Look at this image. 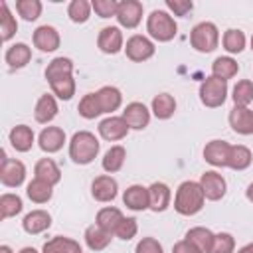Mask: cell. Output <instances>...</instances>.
<instances>
[{
    "label": "cell",
    "mask_w": 253,
    "mask_h": 253,
    "mask_svg": "<svg viewBox=\"0 0 253 253\" xmlns=\"http://www.w3.org/2000/svg\"><path fill=\"white\" fill-rule=\"evenodd\" d=\"M204 204H206V196L200 182L186 180L178 186L174 198V210L180 215H196L198 211H202Z\"/></svg>",
    "instance_id": "cell-1"
},
{
    "label": "cell",
    "mask_w": 253,
    "mask_h": 253,
    "mask_svg": "<svg viewBox=\"0 0 253 253\" xmlns=\"http://www.w3.org/2000/svg\"><path fill=\"white\" fill-rule=\"evenodd\" d=\"M99 148H101V142H99V138L93 132L79 130L69 140V158L75 164L85 166V164H91L97 158Z\"/></svg>",
    "instance_id": "cell-2"
},
{
    "label": "cell",
    "mask_w": 253,
    "mask_h": 253,
    "mask_svg": "<svg viewBox=\"0 0 253 253\" xmlns=\"http://www.w3.org/2000/svg\"><path fill=\"white\" fill-rule=\"evenodd\" d=\"M146 32H148V36L152 40L164 43V42H170V40L176 38L178 24H176V20L168 12H164V10H152L150 16L146 18Z\"/></svg>",
    "instance_id": "cell-3"
},
{
    "label": "cell",
    "mask_w": 253,
    "mask_h": 253,
    "mask_svg": "<svg viewBox=\"0 0 253 253\" xmlns=\"http://www.w3.org/2000/svg\"><path fill=\"white\" fill-rule=\"evenodd\" d=\"M190 45L200 53H211L219 45V30L213 22H200L190 32Z\"/></svg>",
    "instance_id": "cell-4"
},
{
    "label": "cell",
    "mask_w": 253,
    "mask_h": 253,
    "mask_svg": "<svg viewBox=\"0 0 253 253\" xmlns=\"http://www.w3.org/2000/svg\"><path fill=\"white\" fill-rule=\"evenodd\" d=\"M227 99V81L223 79H217L213 75L206 77L200 85V101L202 105L210 107V109H215V107H221Z\"/></svg>",
    "instance_id": "cell-5"
},
{
    "label": "cell",
    "mask_w": 253,
    "mask_h": 253,
    "mask_svg": "<svg viewBox=\"0 0 253 253\" xmlns=\"http://www.w3.org/2000/svg\"><path fill=\"white\" fill-rule=\"evenodd\" d=\"M156 47H154V42L142 34H134L126 40L125 43V53L130 61H136V63H142L146 59H150L154 55Z\"/></svg>",
    "instance_id": "cell-6"
},
{
    "label": "cell",
    "mask_w": 253,
    "mask_h": 253,
    "mask_svg": "<svg viewBox=\"0 0 253 253\" xmlns=\"http://www.w3.org/2000/svg\"><path fill=\"white\" fill-rule=\"evenodd\" d=\"M26 180V166L22 160L16 158H6L2 150V164H0V182L6 188H18Z\"/></svg>",
    "instance_id": "cell-7"
},
{
    "label": "cell",
    "mask_w": 253,
    "mask_h": 253,
    "mask_svg": "<svg viewBox=\"0 0 253 253\" xmlns=\"http://www.w3.org/2000/svg\"><path fill=\"white\" fill-rule=\"evenodd\" d=\"M117 22L119 26L126 28V30H132L140 24L142 20V2L138 0H123L119 2V10H117Z\"/></svg>",
    "instance_id": "cell-8"
},
{
    "label": "cell",
    "mask_w": 253,
    "mask_h": 253,
    "mask_svg": "<svg viewBox=\"0 0 253 253\" xmlns=\"http://www.w3.org/2000/svg\"><path fill=\"white\" fill-rule=\"evenodd\" d=\"M200 186L204 190V196L206 200H211V202H217L225 196V190H227V184H225V178L215 172V170H208L202 174L200 178Z\"/></svg>",
    "instance_id": "cell-9"
},
{
    "label": "cell",
    "mask_w": 253,
    "mask_h": 253,
    "mask_svg": "<svg viewBox=\"0 0 253 253\" xmlns=\"http://www.w3.org/2000/svg\"><path fill=\"white\" fill-rule=\"evenodd\" d=\"M97 47H99L103 53H109V55H115V53H119L121 49H125V40H123L121 28H117V26H105V28L99 32Z\"/></svg>",
    "instance_id": "cell-10"
},
{
    "label": "cell",
    "mask_w": 253,
    "mask_h": 253,
    "mask_svg": "<svg viewBox=\"0 0 253 253\" xmlns=\"http://www.w3.org/2000/svg\"><path fill=\"white\" fill-rule=\"evenodd\" d=\"M119 194V184L113 176L109 174H101L97 176L93 182H91V196L101 202V204H107V202H113Z\"/></svg>",
    "instance_id": "cell-11"
},
{
    "label": "cell",
    "mask_w": 253,
    "mask_h": 253,
    "mask_svg": "<svg viewBox=\"0 0 253 253\" xmlns=\"http://www.w3.org/2000/svg\"><path fill=\"white\" fill-rule=\"evenodd\" d=\"M123 119H125V123L128 125V128H132V130H142V128H146L148 123H150V111L146 109L144 103L132 101V103H128V105L125 107Z\"/></svg>",
    "instance_id": "cell-12"
},
{
    "label": "cell",
    "mask_w": 253,
    "mask_h": 253,
    "mask_svg": "<svg viewBox=\"0 0 253 253\" xmlns=\"http://www.w3.org/2000/svg\"><path fill=\"white\" fill-rule=\"evenodd\" d=\"M97 128H99L101 138H105V140H109V142L123 140V138L128 134V130H130L123 117H113V115L107 117V119H103Z\"/></svg>",
    "instance_id": "cell-13"
},
{
    "label": "cell",
    "mask_w": 253,
    "mask_h": 253,
    "mask_svg": "<svg viewBox=\"0 0 253 253\" xmlns=\"http://www.w3.org/2000/svg\"><path fill=\"white\" fill-rule=\"evenodd\" d=\"M229 126L233 128V132L249 136L253 134V111L249 107H233L229 111Z\"/></svg>",
    "instance_id": "cell-14"
},
{
    "label": "cell",
    "mask_w": 253,
    "mask_h": 253,
    "mask_svg": "<svg viewBox=\"0 0 253 253\" xmlns=\"http://www.w3.org/2000/svg\"><path fill=\"white\" fill-rule=\"evenodd\" d=\"M32 40H34V45H36L40 51H45V53H47V51H55V49L59 47V43H61L59 32H57L53 26H47V24L36 28Z\"/></svg>",
    "instance_id": "cell-15"
},
{
    "label": "cell",
    "mask_w": 253,
    "mask_h": 253,
    "mask_svg": "<svg viewBox=\"0 0 253 253\" xmlns=\"http://www.w3.org/2000/svg\"><path fill=\"white\" fill-rule=\"evenodd\" d=\"M231 144L225 140H210L204 146V160L215 168H225L227 166V156H229Z\"/></svg>",
    "instance_id": "cell-16"
},
{
    "label": "cell",
    "mask_w": 253,
    "mask_h": 253,
    "mask_svg": "<svg viewBox=\"0 0 253 253\" xmlns=\"http://www.w3.org/2000/svg\"><path fill=\"white\" fill-rule=\"evenodd\" d=\"M38 144L47 154H53V152L61 150L63 144H65V132H63V128H59V126H45L40 132V136H38Z\"/></svg>",
    "instance_id": "cell-17"
},
{
    "label": "cell",
    "mask_w": 253,
    "mask_h": 253,
    "mask_svg": "<svg viewBox=\"0 0 253 253\" xmlns=\"http://www.w3.org/2000/svg\"><path fill=\"white\" fill-rule=\"evenodd\" d=\"M172 192L164 182H152L148 186V210L152 211H164L170 206Z\"/></svg>",
    "instance_id": "cell-18"
},
{
    "label": "cell",
    "mask_w": 253,
    "mask_h": 253,
    "mask_svg": "<svg viewBox=\"0 0 253 253\" xmlns=\"http://www.w3.org/2000/svg\"><path fill=\"white\" fill-rule=\"evenodd\" d=\"M57 101H55V95L53 93H43L38 103H36V109H34V119L40 123V125H47L55 119L57 115Z\"/></svg>",
    "instance_id": "cell-19"
},
{
    "label": "cell",
    "mask_w": 253,
    "mask_h": 253,
    "mask_svg": "<svg viewBox=\"0 0 253 253\" xmlns=\"http://www.w3.org/2000/svg\"><path fill=\"white\" fill-rule=\"evenodd\" d=\"M123 204L132 211H144L148 210V188L140 184H132L123 194Z\"/></svg>",
    "instance_id": "cell-20"
},
{
    "label": "cell",
    "mask_w": 253,
    "mask_h": 253,
    "mask_svg": "<svg viewBox=\"0 0 253 253\" xmlns=\"http://www.w3.org/2000/svg\"><path fill=\"white\" fill-rule=\"evenodd\" d=\"M49 225H51V215L45 210H32L30 213H26V217L22 221L24 231L30 235H38V233L45 231Z\"/></svg>",
    "instance_id": "cell-21"
},
{
    "label": "cell",
    "mask_w": 253,
    "mask_h": 253,
    "mask_svg": "<svg viewBox=\"0 0 253 253\" xmlns=\"http://www.w3.org/2000/svg\"><path fill=\"white\" fill-rule=\"evenodd\" d=\"M8 138H10L12 148L18 150V152H28V150H32L34 140H36L34 130H32L28 125H16V126L10 130Z\"/></svg>",
    "instance_id": "cell-22"
},
{
    "label": "cell",
    "mask_w": 253,
    "mask_h": 253,
    "mask_svg": "<svg viewBox=\"0 0 253 253\" xmlns=\"http://www.w3.org/2000/svg\"><path fill=\"white\" fill-rule=\"evenodd\" d=\"M4 59H6V63H8V67L10 69H22V67H26L28 63H30V59H32V49H30V45H26V43H14V45H10L8 49H6V53H4Z\"/></svg>",
    "instance_id": "cell-23"
},
{
    "label": "cell",
    "mask_w": 253,
    "mask_h": 253,
    "mask_svg": "<svg viewBox=\"0 0 253 253\" xmlns=\"http://www.w3.org/2000/svg\"><path fill=\"white\" fill-rule=\"evenodd\" d=\"M42 253H83L79 241L71 239V237H63V235H55L49 241L43 243Z\"/></svg>",
    "instance_id": "cell-24"
},
{
    "label": "cell",
    "mask_w": 253,
    "mask_h": 253,
    "mask_svg": "<svg viewBox=\"0 0 253 253\" xmlns=\"http://www.w3.org/2000/svg\"><path fill=\"white\" fill-rule=\"evenodd\" d=\"M34 174H36V178L45 180L51 186H55L61 180V170H59V166L55 164L53 158H40L34 166Z\"/></svg>",
    "instance_id": "cell-25"
},
{
    "label": "cell",
    "mask_w": 253,
    "mask_h": 253,
    "mask_svg": "<svg viewBox=\"0 0 253 253\" xmlns=\"http://www.w3.org/2000/svg\"><path fill=\"white\" fill-rule=\"evenodd\" d=\"M123 211L119 210V208H113V206H107V208H101L99 211H97V217H95V223L99 225V227H103L105 231H109V233H113L115 235V231H117V227H119V223L123 221Z\"/></svg>",
    "instance_id": "cell-26"
},
{
    "label": "cell",
    "mask_w": 253,
    "mask_h": 253,
    "mask_svg": "<svg viewBox=\"0 0 253 253\" xmlns=\"http://www.w3.org/2000/svg\"><path fill=\"white\" fill-rule=\"evenodd\" d=\"M83 237H85V243H87V247L91 251H103L105 247H109V243L113 239V233H109L103 227H99L97 223H93V225H89L85 229Z\"/></svg>",
    "instance_id": "cell-27"
},
{
    "label": "cell",
    "mask_w": 253,
    "mask_h": 253,
    "mask_svg": "<svg viewBox=\"0 0 253 253\" xmlns=\"http://www.w3.org/2000/svg\"><path fill=\"white\" fill-rule=\"evenodd\" d=\"M69 75H73V61L69 57H55L45 67V79H47V83L57 81V79H63V77H69Z\"/></svg>",
    "instance_id": "cell-28"
},
{
    "label": "cell",
    "mask_w": 253,
    "mask_h": 253,
    "mask_svg": "<svg viewBox=\"0 0 253 253\" xmlns=\"http://www.w3.org/2000/svg\"><path fill=\"white\" fill-rule=\"evenodd\" d=\"M176 113V99L170 93H158L152 99V115L160 121L170 119Z\"/></svg>",
    "instance_id": "cell-29"
},
{
    "label": "cell",
    "mask_w": 253,
    "mask_h": 253,
    "mask_svg": "<svg viewBox=\"0 0 253 253\" xmlns=\"http://www.w3.org/2000/svg\"><path fill=\"white\" fill-rule=\"evenodd\" d=\"M26 196H28L34 204H45V202H49L51 196H53V186L47 184L45 180L34 178V180L26 186Z\"/></svg>",
    "instance_id": "cell-30"
},
{
    "label": "cell",
    "mask_w": 253,
    "mask_h": 253,
    "mask_svg": "<svg viewBox=\"0 0 253 253\" xmlns=\"http://www.w3.org/2000/svg\"><path fill=\"white\" fill-rule=\"evenodd\" d=\"M97 97H99V103H101L103 113H113V111H117L123 105V93L117 87H113V85L101 87L97 91Z\"/></svg>",
    "instance_id": "cell-31"
},
{
    "label": "cell",
    "mask_w": 253,
    "mask_h": 253,
    "mask_svg": "<svg viewBox=\"0 0 253 253\" xmlns=\"http://www.w3.org/2000/svg\"><path fill=\"white\" fill-rule=\"evenodd\" d=\"M253 154L247 146L243 144H231L229 148V156H227V168L231 170H245L251 166Z\"/></svg>",
    "instance_id": "cell-32"
},
{
    "label": "cell",
    "mask_w": 253,
    "mask_h": 253,
    "mask_svg": "<svg viewBox=\"0 0 253 253\" xmlns=\"http://www.w3.org/2000/svg\"><path fill=\"white\" fill-rule=\"evenodd\" d=\"M125 158H126L125 146L115 144V146H111V148L105 152V156H103V160H101V166H103V170H105L107 174H115V172H119V170L123 168Z\"/></svg>",
    "instance_id": "cell-33"
},
{
    "label": "cell",
    "mask_w": 253,
    "mask_h": 253,
    "mask_svg": "<svg viewBox=\"0 0 253 253\" xmlns=\"http://www.w3.org/2000/svg\"><path fill=\"white\" fill-rule=\"evenodd\" d=\"M213 237H215V233H211L208 227L198 225V227L188 229L184 239H188L190 243H194L202 253H210V249H211V245H213Z\"/></svg>",
    "instance_id": "cell-34"
},
{
    "label": "cell",
    "mask_w": 253,
    "mask_h": 253,
    "mask_svg": "<svg viewBox=\"0 0 253 253\" xmlns=\"http://www.w3.org/2000/svg\"><path fill=\"white\" fill-rule=\"evenodd\" d=\"M237 71H239V65H237V61H235L233 57H229V55L215 57L213 63H211V75L217 77V79H223V81L235 77Z\"/></svg>",
    "instance_id": "cell-35"
},
{
    "label": "cell",
    "mask_w": 253,
    "mask_h": 253,
    "mask_svg": "<svg viewBox=\"0 0 253 253\" xmlns=\"http://www.w3.org/2000/svg\"><path fill=\"white\" fill-rule=\"evenodd\" d=\"M231 99H233L235 107H249L253 103V81H249V79L237 81L231 91Z\"/></svg>",
    "instance_id": "cell-36"
},
{
    "label": "cell",
    "mask_w": 253,
    "mask_h": 253,
    "mask_svg": "<svg viewBox=\"0 0 253 253\" xmlns=\"http://www.w3.org/2000/svg\"><path fill=\"white\" fill-rule=\"evenodd\" d=\"M18 32V22L16 18L12 16L10 8L6 2L0 4V36H2V42H8L12 40V36Z\"/></svg>",
    "instance_id": "cell-37"
},
{
    "label": "cell",
    "mask_w": 253,
    "mask_h": 253,
    "mask_svg": "<svg viewBox=\"0 0 253 253\" xmlns=\"http://www.w3.org/2000/svg\"><path fill=\"white\" fill-rule=\"evenodd\" d=\"M245 34L241 30H235V28H229L225 30L223 38H221V43H223V49L227 53H241L245 49Z\"/></svg>",
    "instance_id": "cell-38"
},
{
    "label": "cell",
    "mask_w": 253,
    "mask_h": 253,
    "mask_svg": "<svg viewBox=\"0 0 253 253\" xmlns=\"http://www.w3.org/2000/svg\"><path fill=\"white\" fill-rule=\"evenodd\" d=\"M77 111H79V115H81L83 119H87V121H91V119L103 115V109H101V103H99L97 93H87V95H83V99H81L79 105H77Z\"/></svg>",
    "instance_id": "cell-39"
},
{
    "label": "cell",
    "mask_w": 253,
    "mask_h": 253,
    "mask_svg": "<svg viewBox=\"0 0 253 253\" xmlns=\"http://www.w3.org/2000/svg\"><path fill=\"white\" fill-rule=\"evenodd\" d=\"M24 204H22V198L18 194H2L0 196V217L2 219H8V217H14L22 211Z\"/></svg>",
    "instance_id": "cell-40"
},
{
    "label": "cell",
    "mask_w": 253,
    "mask_h": 253,
    "mask_svg": "<svg viewBox=\"0 0 253 253\" xmlns=\"http://www.w3.org/2000/svg\"><path fill=\"white\" fill-rule=\"evenodd\" d=\"M91 2L87 0H73L69 6H67V16L73 24H85L91 16Z\"/></svg>",
    "instance_id": "cell-41"
},
{
    "label": "cell",
    "mask_w": 253,
    "mask_h": 253,
    "mask_svg": "<svg viewBox=\"0 0 253 253\" xmlns=\"http://www.w3.org/2000/svg\"><path fill=\"white\" fill-rule=\"evenodd\" d=\"M49 87H51V93L61 101H69L75 95V79H73V75L57 79V81H51Z\"/></svg>",
    "instance_id": "cell-42"
},
{
    "label": "cell",
    "mask_w": 253,
    "mask_h": 253,
    "mask_svg": "<svg viewBox=\"0 0 253 253\" xmlns=\"http://www.w3.org/2000/svg\"><path fill=\"white\" fill-rule=\"evenodd\" d=\"M16 12L26 22H34L42 14V2L40 0H18L16 2Z\"/></svg>",
    "instance_id": "cell-43"
},
{
    "label": "cell",
    "mask_w": 253,
    "mask_h": 253,
    "mask_svg": "<svg viewBox=\"0 0 253 253\" xmlns=\"http://www.w3.org/2000/svg\"><path fill=\"white\" fill-rule=\"evenodd\" d=\"M235 251V239L231 233H215L213 237V245L210 249V253H233Z\"/></svg>",
    "instance_id": "cell-44"
},
{
    "label": "cell",
    "mask_w": 253,
    "mask_h": 253,
    "mask_svg": "<svg viewBox=\"0 0 253 253\" xmlns=\"http://www.w3.org/2000/svg\"><path fill=\"white\" fill-rule=\"evenodd\" d=\"M91 8L95 10V14L99 18H111V16H117L119 2L117 0H93Z\"/></svg>",
    "instance_id": "cell-45"
},
{
    "label": "cell",
    "mask_w": 253,
    "mask_h": 253,
    "mask_svg": "<svg viewBox=\"0 0 253 253\" xmlns=\"http://www.w3.org/2000/svg\"><path fill=\"white\" fill-rule=\"evenodd\" d=\"M136 231H138L136 219H134V217H123V221L119 223L115 235H117L119 239H123V241H128V239H132V237L136 235Z\"/></svg>",
    "instance_id": "cell-46"
},
{
    "label": "cell",
    "mask_w": 253,
    "mask_h": 253,
    "mask_svg": "<svg viewBox=\"0 0 253 253\" xmlns=\"http://www.w3.org/2000/svg\"><path fill=\"white\" fill-rule=\"evenodd\" d=\"M166 8L174 16H188L194 8V2L192 0H166Z\"/></svg>",
    "instance_id": "cell-47"
},
{
    "label": "cell",
    "mask_w": 253,
    "mask_h": 253,
    "mask_svg": "<svg viewBox=\"0 0 253 253\" xmlns=\"http://www.w3.org/2000/svg\"><path fill=\"white\" fill-rule=\"evenodd\" d=\"M134 253H164V251H162V245L158 243V239H154V237H142L136 243Z\"/></svg>",
    "instance_id": "cell-48"
},
{
    "label": "cell",
    "mask_w": 253,
    "mask_h": 253,
    "mask_svg": "<svg viewBox=\"0 0 253 253\" xmlns=\"http://www.w3.org/2000/svg\"><path fill=\"white\" fill-rule=\"evenodd\" d=\"M172 253H202L194 243H190L188 239H182V241H178V243H174V247H172Z\"/></svg>",
    "instance_id": "cell-49"
},
{
    "label": "cell",
    "mask_w": 253,
    "mask_h": 253,
    "mask_svg": "<svg viewBox=\"0 0 253 253\" xmlns=\"http://www.w3.org/2000/svg\"><path fill=\"white\" fill-rule=\"evenodd\" d=\"M245 198H247V200L253 204V182L247 186V190H245Z\"/></svg>",
    "instance_id": "cell-50"
},
{
    "label": "cell",
    "mask_w": 253,
    "mask_h": 253,
    "mask_svg": "<svg viewBox=\"0 0 253 253\" xmlns=\"http://www.w3.org/2000/svg\"><path fill=\"white\" fill-rule=\"evenodd\" d=\"M237 253H253V241H251V243H247V245H243Z\"/></svg>",
    "instance_id": "cell-51"
},
{
    "label": "cell",
    "mask_w": 253,
    "mask_h": 253,
    "mask_svg": "<svg viewBox=\"0 0 253 253\" xmlns=\"http://www.w3.org/2000/svg\"><path fill=\"white\" fill-rule=\"evenodd\" d=\"M0 253H12L10 245H0Z\"/></svg>",
    "instance_id": "cell-52"
},
{
    "label": "cell",
    "mask_w": 253,
    "mask_h": 253,
    "mask_svg": "<svg viewBox=\"0 0 253 253\" xmlns=\"http://www.w3.org/2000/svg\"><path fill=\"white\" fill-rule=\"evenodd\" d=\"M20 253H38L34 247H24V249H20Z\"/></svg>",
    "instance_id": "cell-53"
},
{
    "label": "cell",
    "mask_w": 253,
    "mask_h": 253,
    "mask_svg": "<svg viewBox=\"0 0 253 253\" xmlns=\"http://www.w3.org/2000/svg\"><path fill=\"white\" fill-rule=\"evenodd\" d=\"M251 49H253V36H251Z\"/></svg>",
    "instance_id": "cell-54"
}]
</instances>
